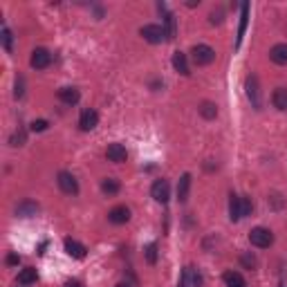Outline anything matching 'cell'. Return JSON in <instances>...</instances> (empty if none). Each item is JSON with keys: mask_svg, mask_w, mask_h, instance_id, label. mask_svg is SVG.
Instances as JSON below:
<instances>
[{"mask_svg": "<svg viewBox=\"0 0 287 287\" xmlns=\"http://www.w3.org/2000/svg\"><path fill=\"white\" fill-rule=\"evenodd\" d=\"M105 157L110 162H115V164H122V162H126L128 153H126V146L123 144H110L108 148H105Z\"/></svg>", "mask_w": 287, "mask_h": 287, "instance_id": "ba28073f", "label": "cell"}, {"mask_svg": "<svg viewBox=\"0 0 287 287\" xmlns=\"http://www.w3.org/2000/svg\"><path fill=\"white\" fill-rule=\"evenodd\" d=\"M269 59L276 65H287V45L285 43H278L269 50Z\"/></svg>", "mask_w": 287, "mask_h": 287, "instance_id": "4fadbf2b", "label": "cell"}, {"mask_svg": "<svg viewBox=\"0 0 287 287\" xmlns=\"http://www.w3.org/2000/svg\"><path fill=\"white\" fill-rule=\"evenodd\" d=\"M0 39H2V47H5V52H11V45H14V36H11V32L9 29H2V36H0Z\"/></svg>", "mask_w": 287, "mask_h": 287, "instance_id": "4316f807", "label": "cell"}, {"mask_svg": "<svg viewBox=\"0 0 287 287\" xmlns=\"http://www.w3.org/2000/svg\"><path fill=\"white\" fill-rule=\"evenodd\" d=\"M56 184H59V188H61L63 193H67V195H77L79 193L77 177L72 175V173H67V171H61L59 175H56Z\"/></svg>", "mask_w": 287, "mask_h": 287, "instance_id": "277c9868", "label": "cell"}, {"mask_svg": "<svg viewBox=\"0 0 287 287\" xmlns=\"http://www.w3.org/2000/svg\"><path fill=\"white\" fill-rule=\"evenodd\" d=\"M249 243L258 249H267L274 245V233L269 229H265V226H256V229L249 231Z\"/></svg>", "mask_w": 287, "mask_h": 287, "instance_id": "6da1fadb", "label": "cell"}, {"mask_svg": "<svg viewBox=\"0 0 287 287\" xmlns=\"http://www.w3.org/2000/svg\"><path fill=\"white\" fill-rule=\"evenodd\" d=\"M9 144H11V146H22V144H25V133H16V135H11Z\"/></svg>", "mask_w": 287, "mask_h": 287, "instance_id": "1f68e13d", "label": "cell"}, {"mask_svg": "<svg viewBox=\"0 0 287 287\" xmlns=\"http://www.w3.org/2000/svg\"><path fill=\"white\" fill-rule=\"evenodd\" d=\"M36 211H39V205L32 200H25L16 206V215H20V218H32V215H36Z\"/></svg>", "mask_w": 287, "mask_h": 287, "instance_id": "e0dca14e", "label": "cell"}, {"mask_svg": "<svg viewBox=\"0 0 287 287\" xmlns=\"http://www.w3.org/2000/svg\"><path fill=\"white\" fill-rule=\"evenodd\" d=\"M150 195H153L155 202L166 205V202H168V198H171V186H168V182H166V180H157V182L150 186Z\"/></svg>", "mask_w": 287, "mask_h": 287, "instance_id": "8992f818", "label": "cell"}, {"mask_svg": "<svg viewBox=\"0 0 287 287\" xmlns=\"http://www.w3.org/2000/svg\"><path fill=\"white\" fill-rule=\"evenodd\" d=\"M191 59H193L195 65H209V63L215 61V50L211 45H195L191 50Z\"/></svg>", "mask_w": 287, "mask_h": 287, "instance_id": "7a4b0ae2", "label": "cell"}, {"mask_svg": "<svg viewBox=\"0 0 287 287\" xmlns=\"http://www.w3.org/2000/svg\"><path fill=\"white\" fill-rule=\"evenodd\" d=\"M188 188H191V173H184L180 177V184H177V200L180 202H186L188 200Z\"/></svg>", "mask_w": 287, "mask_h": 287, "instance_id": "9a60e30c", "label": "cell"}, {"mask_svg": "<svg viewBox=\"0 0 287 287\" xmlns=\"http://www.w3.org/2000/svg\"><path fill=\"white\" fill-rule=\"evenodd\" d=\"M200 115L205 117V119H215L218 117V105L213 101H202L200 103Z\"/></svg>", "mask_w": 287, "mask_h": 287, "instance_id": "d4e9b609", "label": "cell"}, {"mask_svg": "<svg viewBox=\"0 0 287 287\" xmlns=\"http://www.w3.org/2000/svg\"><path fill=\"white\" fill-rule=\"evenodd\" d=\"M240 211H243V218L251 215V211H254V205H251V200H249V198H240Z\"/></svg>", "mask_w": 287, "mask_h": 287, "instance_id": "f1b7e54d", "label": "cell"}, {"mask_svg": "<svg viewBox=\"0 0 287 287\" xmlns=\"http://www.w3.org/2000/svg\"><path fill=\"white\" fill-rule=\"evenodd\" d=\"M108 220H110L112 225H126V222L130 220V209L123 205L115 206V209H110V213H108Z\"/></svg>", "mask_w": 287, "mask_h": 287, "instance_id": "30bf717a", "label": "cell"}, {"mask_svg": "<svg viewBox=\"0 0 287 287\" xmlns=\"http://www.w3.org/2000/svg\"><path fill=\"white\" fill-rule=\"evenodd\" d=\"M101 191H103L105 195H117L122 191V184H119V180H115V177H105L103 182H101Z\"/></svg>", "mask_w": 287, "mask_h": 287, "instance_id": "603a6c76", "label": "cell"}, {"mask_svg": "<svg viewBox=\"0 0 287 287\" xmlns=\"http://www.w3.org/2000/svg\"><path fill=\"white\" fill-rule=\"evenodd\" d=\"M39 281V271L34 269V267H25V269L18 274V283L20 285H32V283Z\"/></svg>", "mask_w": 287, "mask_h": 287, "instance_id": "cb8c5ba5", "label": "cell"}, {"mask_svg": "<svg viewBox=\"0 0 287 287\" xmlns=\"http://www.w3.org/2000/svg\"><path fill=\"white\" fill-rule=\"evenodd\" d=\"M65 251H67V256H72V258H85V251H88V249L83 247L81 243H77V240H72V238H65Z\"/></svg>", "mask_w": 287, "mask_h": 287, "instance_id": "7c38bea8", "label": "cell"}, {"mask_svg": "<svg viewBox=\"0 0 287 287\" xmlns=\"http://www.w3.org/2000/svg\"><path fill=\"white\" fill-rule=\"evenodd\" d=\"M29 63H32L34 70H45V67L52 63V54L47 50H43V47H36V50L32 52V59H29Z\"/></svg>", "mask_w": 287, "mask_h": 287, "instance_id": "52a82bcc", "label": "cell"}, {"mask_svg": "<svg viewBox=\"0 0 287 287\" xmlns=\"http://www.w3.org/2000/svg\"><path fill=\"white\" fill-rule=\"evenodd\" d=\"M247 97L256 110H263V97H260V85L256 74H249L247 77Z\"/></svg>", "mask_w": 287, "mask_h": 287, "instance_id": "3957f363", "label": "cell"}, {"mask_svg": "<svg viewBox=\"0 0 287 287\" xmlns=\"http://www.w3.org/2000/svg\"><path fill=\"white\" fill-rule=\"evenodd\" d=\"M18 260H20V258H18L16 254H9V256H7V263H9V265H18Z\"/></svg>", "mask_w": 287, "mask_h": 287, "instance_id": "836d02e7", "label": "cell"}, {"mask_svg": "<svg viewBox=\"0 0 287 287\" xmlns=\"http://www.w3.org/2000/svg\"><path fill=\"white\" fill-rule=\"evenodd\" d=\"M271 103H274V108H278V110L285 112L287 110V88H276L274 90V94H271Z\"/></svg>", "mask_w": 287, "mask_h": 287, "instance_id": "ac0fdd59", "label": "cell"}, {"mask_svg": "<svg viewBox=\"0 0 287 287\" xmlns=\"http://www.w3.org/2000/svg\"><path fill=\"white\" fill-rule=\"evenodd\" d=\"M22 94H25V90H22V79H18L16 81V99H20Z\"/></svg>", "mask_w": 287, "mask_h": 287, "instance_id": "d6a6232c", "label": "cell"}, {"mask_svg": "<svg viewBox=\"0 0 287 287\" xmlns=\"http://www.w3.org/2000/svg\"><path fill=\"white\" fill-rule=\"evenodd\" d=\"M247 22H249V2L240 5V29H238V45L243 43V36L247 32Z\"/></svg>", "mask_w": 287, "mask_h": 287, "instance_id": "d6986e66", "label": "cell"}, {"mask_svg": "<svg viewBox=\"0 0 287 287\" xmlns=\"http://www.w3.org/2000/svg\"><path fill=\"white\" fill-rule=\"evenodd\" d=\"M240 263H243V265L247 267V269H254L258 260H256V256H254V254H249V251H247V254L240 256Z\"/></svg>", "mask_w": 287, "mask_h": 287, "instance_id": "83f0119b", "label": "cell"}, {"mask_svg": "<svg viewBox=\"0 0 287 287\" xmlns=\"http://www.w3.org/2000/svg\"><path fill=\"white\" fill-rule=\"evenodd\" d=\"M115 287H133V285H128V283H119V285H115Z\"/></svg>", "mask_w": 287, "mask_h": 287, "instance_id": "d590c367", "label": "cell"}, {"mask_svg": "<svg viewBox=\"0 0 287 287\" xmlns=\"http://www.w3.org/2000/svg\"><path fill=\"white\" fill-rule=\"evenodd\" d=\"M146 260H148V265H155L157 263V245L150 243L148 247H146Z\"/></svg>", "mask_w": 287, "mask_h": 287, "instance_id": "484cf974", "label": "cell"}, {"mask_svg": "<svg viewBox=\"0 0 287 287\" xmlns=\"http://www.w3.org/2000/svg\"><path fill=\"white\" fill-rule=\"evenodd\" d=\"M182 287H200L202 285V276H200V271L195 267H186L182 271V281H180Z\"/></svg>", "mask_w": 287, "mask_h": 287, "instance_id": "9c48e42d", "label": "cell"}, {"mask_svg": "<svg viewBox=\"0 0 287 287\" xmlns=\"http://www.w3.org/2000/svg\"><path fill=\"white\" fill-rule=\"evenodd\" d=\"M63 287H81V283H79V281H67Z\"/></svg>", "mask_w": 287, "mask_h": 287, "instance_id": "e575fe53", "label": "cell"}, {"mask_svg": "<svg viewBox=\"0 0 287 287\" xmlns=\"http://www.w3.org/2000/svg\"><path fill=\"white\" fill-rule=\"evenodd\" d=\"M229 218H231V222L243 220V211H240V195H233L231 193V200H229Z\"/></svg>", "mask_w": 287, "mask_h": 287, "instance_id": "44dd1931", "label": "cell"}, {"mask_svg": "<svg viewBox=\"0 0 287 287\" xmlns=\"http://www.w3.org/2000/svg\"><path fill=\"white\" fill-rule=\"evenodd\" d=\"M173 67H175V72L184 74V77H188V74H191L188 59H186V54H184V52H175V54H173Z\"/></svg>", "mask_w": 287, "mask_h": 287, "instance_id": "5bb4252c", "label": "cell"}, {"mask_svg": "<svg viewBox=\"0 0 287 287\" xmlns=\"http://www.w3.org/2000/svg\"><path fill=\"white\" fill-rule=\"evenodd\" d=\"M164 32H166V39L168 41H173L177 36V20H175V16H173V14H168V11H166L164 14Z\"/></svg>", "mask_w": 287, "mask_h": 287, "instance_id": "7402d4cb", "label": "cell"}, {"mask_svg": "<svg viewBox=\"0 0 287 287\" xmlns=\"http://www.w3.org/2000/svg\"><path fill=\"white\" fill-rule=\"evenodd\" d=\"M225 285L226 287H247V281L243 278L240 271H225Z\"/></svg>", "mask_w": 287, "mask_h": 287, "instance_id": "2e32d148", "label": "cell"}, {"mask_svg": "<svg viewBox=\"0 0 287 287\" xmlns=\"http://www.w3.org/2000/svg\"><path fill=\"white\" fill-rule=\"evenodd\" d=\"M97 123H99V115H97L92 108L83 110L81 117H79V126H81V130H92V128H97Z\"/></svg>", "mask_w": 287, "mask_h": 287, "instance_id": "8fae6325", "label": "cell"}, {"mask_svg": "<svg viewBox=\"0 0 287 287\" xmlns=\"http://www.w3.org/2000/svg\"><path fill=\"white\" fill-rule=\"evenodd\" d=\"M139 34L144 36V41H148V43H153V45L162 43V41L166 39L164 27H160V25H144V27L139 29Z\"/></svg>", "mask_w": 287, "mask_h": 287, "instance_id": "5b68a950", "label": "cell"}, {"mask_svg": "<svg viewBox=\"0 0 287 287\" xmlns=\"http://www.w3.org/2000/svg\"><path fill=\"white\" fill-rule=\"evenodd\" d=\"M222 16H225V14H222V9H213L209 14V22L211 25H220L222 22Z\"/></svg>", "mask_w": 287, "mask_h": 287, "instance_id": "4dcf8cb0", "label": "cell"}, {"mask_svg": "<svg viewBox=\"0 0 287 287\" xmlns=\"http://www.w3.org/2000/svg\"><path fill=\"white\" fill-rule=\"evenodd\" d=\"M47 126H50V123L45 122V119H36V122L29 123V128H32L34 133H43V130H47Z\"/></svg>", "mask_w": 287, "mask_h": 287, "instance_id": "f546056e", "label": "cell"}, {"mask_svg": "<svg viewBox=\"0 0 287 287\" xmlns=\"http://www.w3.org/2000/svg\"><path fill=\"white\" fill-rule=\"evenodd\" d=\"M79 97H81V94H79L77 88H61L59 90V99L67 105H74L79 101Z\"/></svg>", "mask_w": 287, "mask_h": 287, "instance_id": "ffe728a7", "label": "cell"}]
</instances>
